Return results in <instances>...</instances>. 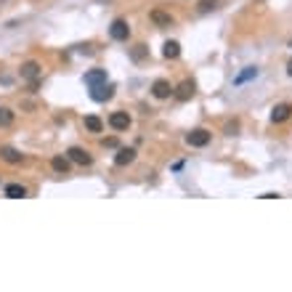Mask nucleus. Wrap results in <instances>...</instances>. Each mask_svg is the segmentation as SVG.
Returning a JSON list of instances; mask_svg holds the SVG:
<instances>
[{
    "label": "nucleus",
    "instance_id": "f257e3e1",
    "mask_svg": "<svg viewBox=\"0 0 292 292\" xmlns=\"http://www.w3.org/2000/svg\"><path fill=\"white\" fill-rule=\"evenodd\" d=\"M210 138H213V133L207 128H194L191 133H186V144L191 149H202V146L210 144Z\"/></svg>",
    "mask_w": 292,
    "mask_h": 292
},
{
    "label": "nucleus",
    "instance_id": "f03ea898",
    "mask_svg": "<svg viewBox=\"0 0 292 292\" xmlns=\"http://www.w3.org/2000/svg\"><path fill=\"white\" fill-rule=\"evenodd\" d=\"M67 157L72 159V165H82V167H90L93 165V154L85 151L82 146H69L67 149Z\"/></svg>",
    "mask_w": 292,
    "mask_h": 292
},
{
    "label": "nucleus",
    "instance_id": "7ed1b4c3",
    "mask_svg": "<svg viewBox=\"0 0 292 292\" xmlns=\"http://www.w3.org/2000/svg\"><path fill=\"white\" fill-rule=\"evenodd\" d=\"M109 37H112V40H117V43H128V37H130V24H128L125 19H114L112 27H109Z\"/></svg>",
    "mask_w": 292,
    "mask_h": 292
},
{
    "label": "nucleus",
    "instance_id": "20e7f679",
    "mask_svg": "<svg viewBox=\"0 0 292 292\" xmlns=\"http://www.w3.org/2000/svg\"><path fill=\"white\" fill-rule=\"evenodd\" d=\"M40 72H43V67L37 64V61H24L19 69V77L27 80V82H40Z\"/></svg>",
    "mask_w": 292,
    "mask_h": 292
},
{
    "label": "nucleus",
    "instance_id": "39448f33",
    "mask_svg": "<svg viewBox=\"0 0 292 292\" xmlns=\"http://www.w3.org/2000/svg\"><path fill=\"white\" fill-rule=\"evenodd\" d=\"M130 125H133V120H130L128 112H112L109 114V128L117 130V133H125Z\"/></svg>",
    "mask_w": 292,
    "mask_h": 292
},
{
    "label": "nucleus",
    "instance_id": "423d86ee",
    "mask_svg": "<svg viewBox=\"0 0 292 292\" xmlns=\"http://www.w3.org/2000/svg\"><path fill=\"white\" fill-rule=\"evenodd\" d=\"M151 96L159 98V101H165V98H170L173 96V85H170V80H165V77H159L151 82Z\"/></svg>",
    "mask_w": 292,
    "mask_h": 292
},
{
    "label": "nucleus",
    "instance_id": "0eeeda50",
    "mask_svg": "<svg viewBox=\"0 0 292 292\" xmlns=\"http://www.w3.org/2000/svg\"><path fill=\"white\" fill-rule=\"evenodd\" d=\"M149 19H151V24H154V27H173V24H175L173 13L165 11V8H151Z\"/></svg>",
    "mask_w": 292,
    "mask_h": 292
},
{
    "label": "nucleus",
    "instance_id": "6e6552de",
    "mask_svg": "<svg viewBox=\"0 0 292 292\" xmlns=\"http://www.w3.org/2000/svg\"><path fill=\"white\" fill-rule=\"evenodd\" d=\"M51 167H53V173H59V175H69L72 173V159L67 154H56V157H51Z\"/></svg>",
    "mask_w": 292,
    "mask_h": 292
},
{
    "label": "nucleus",
    "instance_id": "1a4fd4ad",
    "mask_svg": "<svg viewBox=\"0 0 292 292\" xmlns=\"http://www.w3.org/2000/svg\"><path fill=\"white\" fill-rule=\"evenodd\" d=\"M292 117V104H276L271 109V122L274 125H282V122H287Z\"/></svg>",
    "mask_w": 292,
    "mask_h": 292
},
{
    "label": "nucleus",
    "instance_id": "9d476101",
    "mask_svg": "<svg viewBox=\"0 0 292 292\" xmlns=\"http://www.w3.org/2000/svg\"><path fill=\"white\" fill-rule=\"evenodd\" d=\"M0 159L8 165H21L24 162V154L19 149H13V146H0Z\"/></svg>",
    "mask_w": 292,
    "mask_h": 292
},
{
    "label": "nucleus",
    "instance_id": "9b49d317",
    "mask_svg": "<svg viewBox=\"0 0 292 292\" xmlns=\"http://www.w3.org/2000/svg\"><path fill=\"white\" fill-rule=\"evenodd\" d=\"M133 162H136V149H130V146L117 149V154H114V165H117V167H128Z\"/></svg>",
    "mask_w": 292,
    "mask_h": 292
},
{
    "label": "nucleus",
    "instance_id": "f8f14e48",
    "mask_svg": "<svg viewBox=\"0 0 292 292\" xmlns=\"http://www.w3.org/2000/svg\"><path fill=\"white\" fill-rule=\"evenodd\" d=\"M114 96V85H96V88H90V98H93L96 104H104V101H109V98Z\"/></svg>",
    "mask_w": 292,
    "mask_h": 292
},
{
    "label": "nucleus",
    "instance_id": "ddd939ff",
    "mask_svg": "<svg viewBox=\"0 0 292 292\" xmlns=\"http://www.w3.org/2000/svg\"><path fill=\"white\" fill-rule=\"evenodd\" d=\"M85 85L88 88H96V85H104L106 82V69H90V72H85Z\"/></svg>",
    "mask_w": 292,
    "mask_h": 292
},
{
    "label": "nucleus",
    "instance_id": "4468645a",
    "mask_svg": "<svg viewBox=\"0 0 292 292\" xmlns=\"http://www.w3.org/2000/svg\"><path fill=\"white\" fill-rule=\"evenodd\" d=\"M194 90H197L194 82H191V80H183L178 88H173V96L178 98V101H189V98L194 96Z\"/></svg>",
    "mask_w": 292,
    "mask_h": 292
},
{
    "label": "nucleus",
    "instance_id": "2eb2a0df",
    "mask_svg": "<svg viewBox=\"0 0 292 292\" xmlns=\"http://www.w3.org/2000/svg\"><path fill=\"white\" fill-rule=\"evenodd\" d=\"M3 194L8 197V199H24L27 197V186L24 183H5V189H3Z\"/></svg>",
    "mask_w": 292,
    "mask_h": 292
},
{
    "label": "nucleus",
    "instance_id": "dca6fc26",
    "mask_svg": "<svg viewBox=\"0 0 292 292\" xmlns=\"http://www.w3.org/2000/svg\"><path fill=\"white\" fill-rule=\"evenodd\" d=\"M258 77V67H244L239 74L234 77V85L239 88V85H244V82H250V80H255Z\"/></svg>",
    "mask_w": 292,
    "mask_h": 292
},
{
    "label": "nucleus",
    "instance_id": "f3484780",
    "mask_svg": "<svg viewBox=\"0 0 292 292\" xmlns=\"http://www.w3.org/2000/svg\"><path fill=\"white\" fill-rule=\"evenodd\" d=\"M162 56L170 59V61H175V59L181 56V43H178V40H167V43L162 45Z\"/></svg>",
    "mask_w": 292,
    "mask_h": 292
},
{
    "label": "nucleus",
    "instance_id": "a211bd4d",
    "mask_svg": "<svg viewBox=\"0 0 292 292\" xmlns=\"http://www.w3.org/2000/svg\"><path fill=\"white\" fill-rule=\"evenodd\" d=\"M13 120H16V112L8 109V106H0V128H11Z\"/></svg>",
    "mask_w": 292,
    "mask_h": 292
},
{
    "label": "nucleus",
    "instance_id": "6ab92c4d",
    "mask_svg": "<svg viewBox=\"0 0 292 292\" xmlns=\"http://www.w3.org/2000/svg\"><path fill=\"white\" fill-rule=\"evenodd\" d=\"M85 130H88V133H101V130H104L101 117H96V114H88V117H85Z\"/></svg>",
    "mask_w": 292,
    "mask_h": 292
},
{
    "label": "nucleus",
    "instance_id": "aec40b11",
    "mask_svg": "<svg viewBox=\"0 0 292 292\" xmlns=\"http://www.w3.org/2000/svg\"><path fill=\"white\" fill-rule=\"evenodd\" d=\"M215 5H218V0H199V5H197V11L199 13H210Z\"/></svg>",
    "mask_w": 292,
    "mask_h": 292
},
{
    "label": "nucleus",
    "instance_id": "412c9836",
    "mask_svg": "<svg viewBox=\"0 0 292 292\" xmlns=\"http://www.w3.org/2000/svg\"><path fill=\"white\" fill-rule=\"evenodd\" d=\"M144 56H146V45H136L133 53H130V59H133V61H141Z\"/></svg>",
    "mask_w": 292,
    "mask_h": 292
},
{
    "label": "nucleus",
    "instance_id": "4be33fe9",
    "mask_svg": "<svg viewBox=\"0 0 292 292\" xmlns=\"http://www.w3.org/2000/svg\"><path fill=\"white\" fill-rule=\"evenodd\" d=\"M104 146H109V149H114V146H117V138H104Z\"/></svg>",
    "mask_w": 292,
    "mask_h": 292
},
{
    "label": "nucleus",
    "instance_id": "5701e85b",
    "mask_svg": "<svg viewBox=\"0 0 292 292\" xmlns=\"http://www.w3.org/2000/svg\"><path fill=\"white\" fill-rule=\"evenodd\" d=\"M287 74H292V61H290V64H287Z\"/></svg>",
    "mask_w": 292,
    "mask_h": 292
}]
</instances>
